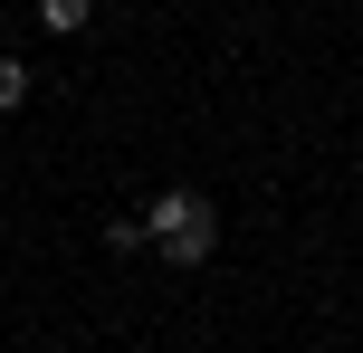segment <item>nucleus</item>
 Wrapping results in <instances>:
<instances>
[{
	"label": "nucleus",
	"mask_w": 363,
	"mask_h": 353,
	"mask_svg": "<svg viewBox=\"0 0 363 353\" xmlns=\"http://www.w3.org/2000/svg\"><path fill=\"white\" fill-rule=\"evenodd\" d=\"M29 86H38V67L0 48V115H19V105H29Z\"/></svg>",
	"instance_id": "2"
},
{
	"label": "nucleus",
	"mask_w": 363,
	"mask_h": 353,
	"mask_svg": "<svg viewBox=\"0 0 363 353\" xmlns=\"http://www.w3.org/2000/svg\"><path fill=\"white\" fill-rule=\"evenodd\" d=\"M86 19H96V0H38V29L48 38H77Z\"/></svg>",
	"instance_id": "3"
},
{
	"label": "nucleus",
	"mask_w": 363,
	"mask_h": 353,
	"mask_svg": "<svg viewBox=\"0 0 363 353\" xmlns=\"http://www.w3.org/2000/svg\"><path fill=\"white\" fill-rule=\"evenodd\" d=\"M106 248H115V258H134V248H153V239H144V210H115V220H106Z\"/></svg>",
	"instance_id": "4"
},
{
	"label": "nucleus",
	"mask_w": 363,
	"mask_h": 353,
	"mask_svg": "<svg viewBox=\"0 0 363 353\" xmlns=\"http://www.w3.org/2000/svg\"><path fill=\"white\" fill-rule=\"evenodd\" d=\"M144 239H153V258H172V267H211L220 258V201L211 191H153L144 201Z\"/></svg>",
	"instance_id": "1"
}]
</instances>
